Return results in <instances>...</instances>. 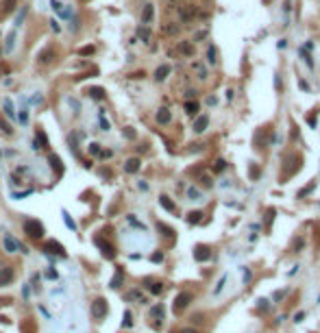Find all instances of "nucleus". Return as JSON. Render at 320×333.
Here are the masks:
<instances>
[{"label": "nucleus", "mask_w": 320, "mask_h": 333, "mask_svg": "<svg viewBox=\"0 0 320 333\" xmlns=\"http://www.w3.org/2000/svg\"><path fill=\"white\" fill-rule=\"evenodd\" d=\"M50 166H52V170H57V174H59V176L63 174V166H61V159H59L57 155H50Z\"/></svg>", "instance_id": "nucleus-12"}, {"label": "nucleus", "mask_w": 320, "mask_h": 333, "mask_svg": "<svg viewBox=\"0 0 320 333\" xmlns=\"http://www.w3.org/2000/svg\"><path fill=\"white\" fill-rule=\"evenodd\" d=\"M144 22H150L153 20V5H146V9H144Z\"/></svg>", "instance_id": "nucleus-21"}, {"label": "nucleus", "mask_w": 320, "mask_h": 333, "mask_svg": "<svg viewBox=\"0 0 320 333\" xmlns=\"http://www.w3.org/2000/svg\"><path fill=\"white\" fill-rule=\"evenodd\" d=\"M122 279H124V272H122V268H118V272H116V277L111 279V287L114 290H118V287L122 285Z\"/></svg>", "instance_id": "nucleus-14"}, {"label": "nucleus", "mask_w": 320, "mask_h": 333, "mask_svg": "<svg viewBox=\"0 0 320 333\" xmlns=\"http://www.w3.org/2000/svg\"><path fill=\"white\" fill-rule=\"evenodd\" d=\"M94 46H83V48L81 50H78V52H81V55H94Z\"/></svg>", "instance_id": "nucleus-24"}, {"label": "nucleus", "mask_w": 320, "mask_h": 333, "mask_svg": "<svg viewBox=\"0 0 320 333\" xmlns=\"http://www.w3.org/2000/svg\"><path fill=\"white\" fill-rule=\"evenodd\" d=\"M170 118H172V116H170V111H168L166 107L157 111V122H159V124H168V122H170Z\"/></svg>", "instance_id": "nucleus-10"}, {"label": "nucleus", "mask_w": 320, "mask_h": 333, "mask_svg": "<svg viewBox=\"0 0 320 333\" xmlns=\"http://www.w3.org/2000/svg\"><path fill=\"white\" fill-rule=\"evenodd\" d=\"M150 287V292H153V294H161L163 292V285L161 283H153V285H148Z\"/></svg>", "instance_id": "nucleus-23"}, {"label": "nucleus", "mask_w": 320, "mask_h": 333, "mask_svg": "<svg viewBox=\"0 0 320 333\" xmlns=\"http://www.w3.org/2000/svg\"><path fill=\"white\" fill-rule=\"evenodd\" d=\"M124 326H131L133 324V320H131V311H124V320H122Z\"/></svg>", "instance_id": "nucleus-26"}, {"label": "nucleus", "mask_w": 320, "mask_h": 333, "mask_svg": "<svg viewBox=\"0 0 320 333\" xmlns=\"http://www.w3.org/2000/svg\"><path fill=\"white\" fill-rule=\"evenodd\" d=\"M225 166H227V163L225 161H216V166H214V170H216V172H222V170H225Z\"/></svg>", "instance_id": "nucleus-27"}, {"label": "nucleus", "mask_w": 320, "mask_h": 333, "mask_svg": "<svg viewBox=\"0 0 320 333\" xmlns=\"http://www.w3.org/2000/svg\"><path fill=\"white\" fill-rule=\"evenodd\" d=\"M159 202H161V207H163V209H168V211H174V202L170 200L168 196H161Z\"/></svg>", "instance_id": "nucleus-18"}, {"label": "nucleus", "mask_w": 320, "mask_h": 333, "mask_svg": "<svg viewBox=\"0 0 320 333\" xmlns=\"http://www.w3.org/2000/svg\"><path fill=\"white\" fill-rule=\"evenodd\" d=\"M5 248H7V253H16V251H24L22 244L20 242H16L11 238V235H5Z\"/></svg>", "instance_id": "nucleus-8"}, {"label": "nucleus", "mask_w": 320, "mask_h": 333, "mask_svg": "<svg viewBox=\"0 0 320 333\" xmlns=\"http://www.w3.org/2000/svg\"><path fill=\"white\" fill-rule=\"evenodd\" d=\"M50 57H55V52H52V50L48 48V50H44L42 55H39V61H42V63H48V61H50Z\"/></svg>", "instance_id": "nucleus-20"}, {"label": "nucleus", "mask_w": 320, "mask_h": 333, "mask_svg": "<svg viewBox=\"0 0 320 333\" xmlns=\"http://www.w3.org/2000/svg\"><path fill=\"white\" fill-rule=\"evenodd\" d=\"M200 215H202L200 211H192V213H189V218H187V220L194 225V222H198V220H200Z\"/></svg>", "instance_id": "nucleus-25"}, {"label": "nucleus", "mask_w": 320, "mask_h": 333, "mask_svg": "<svg viewBox=\"0 0 320 333\" xmlns=\"http://www.w3.org/2000/svg\"><path fill=\"white\" fill-rule=\"evenodd\" d=\"M107 311H109V307H107V300L104 298H96L94 303H91V316L94 318H104Z\"/></svg>", "instance_id": "nucleus-3"}, {"label": "nucleus", "mask_w": 320, "mask_h": 333, "mask_svg": "<svg viewBox=\"0 0 320 333\" xmlns=\"http://www.w3.org/2000/svg\"><path fill=\"white\" fill-rule=\"evenodd\" d=\"M192 303V294L189 292H181L179 296L174 298V305H172V309H174V313H181L183 309H185V307Z\"/></svg>", "instance_id": "nucleus-2"}, {"label": "nucleus", "mask_w": 320, "mask_h": 333, "mask_svg": "<svg viewBox=\"0 0 320 333\" xmlns=\"http://www.w3.org/2000/svg\"><path fill=\"white\" fill-rule=\"evenodd\" d=\"M44 251H46V253H50V255H59V257H65L63 246L59 244V242H55V240L46 242V244H44Z\"/></svg>", "instance_id": "nucleus-5"}, {"label": "nucleus", "mask_w": 320, "mask_h": 333, "mask_svg": "<svg viewBox=\"0 0 320 333\" xmlns=\"http://www.w3.org/2000/svg\"><path fill=\"white\" fill-rule=\"evenodd\" d=\"M63 220H65V225H68L70 229H76V225H74V222L70 220V215H68V213H63Z\"/></svg>", "instance_id": "nucleus-28"}, {"label": "nucleus", "mask_w": 320, "mask_h": 333, "mask_svg": "<svg viewBox=\"0 0 320 333\" xmlns=\"http://www.w3.org/2000/svg\"><path fill=\"white\" fill-rule=\"evenodd\" d=\"M124 170H127V172H137V170H140V159H129L127 163H124Z\"/></svg>", "instance_id": "nucleus-13"}, {"label": "nucleus", "mask_w": 320, "mask_h": 333, "mask_svg": "<svg viewBox=\"0 0 320 333\" xmlns=\"http://www.w3.org/2000/svg\"><path fill=\"white\" fill-rule=\"evenodd\" d=\"M35 144H39L37 148H46V146H48V140H46L44 131H37V135H35Z\"/></svg>", "instance_id": "nucleus-17"}, {"label": "nucleus", "mask_w": 320, "mask_h": 333, "mask_svg": "<svg viewBox=\"0 0 320 333\" xmlns=\"http://www.w3.org/2000/svg\"><path fill=\"white\" fill-rule=\"evenodd\" d=\"M87 96L96 98V100H102V98H104V89L102 87H89L87 89Z\"/></svg>", "instance_id": "nucleus-15"}, {"label": "nucleus", "mask_w": 320, "mask_h": 333, "mask_svg": "<svg viewBox=\"0 0 320 333\" xmlns=\"http://www.w3.org/2000/svg\"><path fill=\"white\" fill-rule=\"evenodd\" d=\"M24 233L29 235L31 240H42L44 238V225L37 220H26L24 222Z\"/></svg>", "instance_id": "nucleus-1"}, {"label": "nucleus", "mask_w": 320, "mask_h": 333, "mask_svg": "<svg viewBox=\"0 0 320 333\" xmlns=\"http://www.w3.org/2000/svg\"><path fill=\"white\" fill-rule=\"evenodd\" d=\"M181 50H183V52H187V55H192V46H187V44H183V46H181Z\"/></svg>", "instance_id": "nucleus-30"}, {"label": "nucleus", "mask_w": 320, "mask_h": 333, "mask_svg": "<svg viewBox=\"0 0 320 333\" xmlns=\"http://www.w3.org/2000/svg\"><path fill=\"white\" fill-rule=\"evenodd\" d=\"M0 322H9V320H7L5 316H0Z\"/></svg>", "instance_id": "nucleus-32"}, {"label": "nucleus", "mask_w": 320, "mask_h": 333, "mask_svg": "<svg viewBox=\"0 0 320 333\" xmlns=\"http://www.w3.org/2000/svg\"><path fill=\"white\" fill-rule=\"evenodd\" d=\"M13 281V268L5 266L3 270H0V285H9Z\"/></svg>", "instance_id": "nucleus-9"}, {"label": "nucleus", "mask_w": 320, "mask_h": 333, "mask_svg": "<svg viewBox=\"0 0 320 333\" xmlns=\"http://www.w3.org/2000/svg\"><path fill=\"white\" fill-rule=\"evenodd\" d=\"M209 257H211V251H209L207 246H196L194 248V259L196 261H207Z\"/></svg>", "instance_id": "nucleus-7"}, {"label": "nucleus", "mask_w": 320, "mask_h": 333, "mask_svg": "<svg viewBox=\"0 0 320 333\" xmlns=\"http://www.w3.org/2000/svg\"><path fill=\"white\" fill-rule=\"evenodd\" d=\"M168 74H170V65H159V68L155 70V78H157V81H163Z\"/></svg>", "instance_id": "nucleus-11"}, {"label": "nucleus", "mask_w": 320, "mask_h": 333, "mask_svg": "<svg viewBox=\"0 0 320 333\" xmlns=\"http://www.w3.org/2000/svg\"><path fill=\"white\" fill-rule=\"evenodd\" d=\"M150 318H155L153 326H155V329H159V326H161V320H163V307H161V305H155L153 309H150Z\"/></svg>", "instance_id": "nucleus-6"}, {"label": "nucleus", "mask_w": 320, "mask_h": 333, "mask_svg": "<svg viewBox=\"0 0 320 333\" xmlns=\"http://www.w3.org/2000/svg\"><path fill=\"white\" fill-rule=\"evenodd\" d=\"M96 246L100 248V253H102L104 259H114V257H116V248L111 246L109 242H104L102 238H96Z\"/></svg>", "instance_id": "nucleus-4"}, {"label": "nucleus", "mask_w": 320, "mask_h": 333, "mask_svg": "<svg viewBox=\"0 0 320 333\" xmlns=\"http://www.w3.org/2000/svg\"><path fill=\"white\" fill-rule=\"evenodd\" d=\"M179 333H198L196 329H183V331H179Z\"/></svg>", "instance_id": "nucleus-31"}, {"label": "nucleus", "mask_w": 320, "mask_h": 333, "mask_svg": "<svg viewBox=\"0 0 320 333\" xmlns=\"http://www.w3.org/2000/svg\"><path fill=\"white\" fill-rule=\"evenodd\" d=\"M157 229H159V231H163V235H166V238H172V235H174L172 229L166 227V225H161V222H159V225H157Z\"/></svg>", "instance_id": "nucleus-22"}, {"label": "nucleus", "mask_w": 320, "mask_h": 333, "mask_svg": "<svg viewBox=\"0 0 320 333\" xmlns=\"http://www.w3.org/2000/svg\"><path fill=\"white\" fill-rule=\"evenodd\" d=\"M198 109H200V104L196 102V100H189V102H185V111L189 116H196L198 114Z\"/></svg>", "instance_id": "nucleus-16"}, {"label": "nucleus", "mask_w": 320, "mask_h": 333, "mask_svg": "<svg viewBox=\"0 0 320 333\" xmlns=\"http://www.w3.org/2000/svg\"><path fill=\"white\" fill-rule=\"evenodd\" d=\"M205 127H207V118L202 116V118H198V120H196L194 131H196V133H200V131H205Z\"/></svg>", "instance_id": "nucleus-19"}, {"label": "nucleus", "mask_w": 320, "mask_h": 333, "mask_svg": "<svg viewBox=\"0 0 320 333\" xmlns=\"http://www.w3.org/2000/svg\"><path fill=\"white\" fill-rule=\"evenodd\" d=\"M161 259H163V255H161V253H155V255H153V261H155V264H159Z\"/></svg>", "instance_id": "nucleus-29"}]
</instances>
